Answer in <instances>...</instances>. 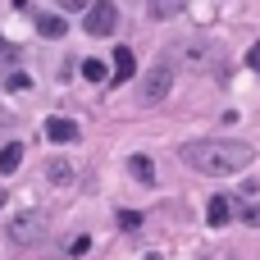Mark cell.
<instances>
[{"label":"cell","mask_w":260,"mask_h":260,"mask_svg":"<svg viewBox=\"0 0 260 260\" xmlns=\"http://www.w3.org/2000/svg\"><path fill=\"white\" fill-rule=\"evenodd\" d=\"M229 215H233L229 197H210V206H206V224H210V229H224V224H229Z\"/></svg>","instance_id":"52a82bcc"},{"label":"cell","mask_w":260,"mask_h":260,"mask_svg":"<svg viewBox=\"0 0 260 260\" xmlns=\"http://www.w3.org/2000/svg\"><path fill=\"white\" fill-rule=\"evenodd\" d=\"M169 87H174V69H169V64H155V69L142 78V101H165Z\"/></svg>","instance_id":"277c9868"},{"label":"cell","mask_w":260,"mask_h":260,"mask_svg":"<svg viewBox=\"0 0 260 260\" xmlns=\"http://www.w3.org/2000/svg\"><path fill=\"white\" fill-rule=\"evenodd\" d=\"M82 78H87V82H110V64H101V59H82Z\"/></svg>","instance_id":"4fadbf2b"},{"label":"cell","mask_w":260,"mask_h":260,"mask_svg":"<svg viewBox=\"0 0 260 260\" xmlns=\"http://www.w3.org/2000/svg\"><path fill=\"white\" fill-rule=\"evenodd\" d=\"M242 219H247L251 229H260V206H247V210H242Z\"/></svg>","instance_id":"ac0fdd59"},{"label":"cell","mask_w":260,"mask_h":260,"mask_svg":"<svg viewBox=\"0 0 260 260\" xmlns=\"http://www.w3.org/2000/svg\"><path fill=\"white\" fill-rule=\"evenodd\" d=\"M87 251H91V238H73L69 242V256H87Z\"/></svg>","instance_id":"e0dca14e"},{"label":"cell","mask_w":260,"mask_h":260,"mask_svg":"<svg viewBox=\"0 0 260 260\" xmlns=\"http://www.w3.org/2000/svg\"><path fill=\"white\" fill-rule=\"evenodd\" d=\"M119 229H142V215L137 210H119Z\"/></svg>","instance_id":"9a60e30c"},{"label":"cell","mask_w":260,"mask_h":260,"mask_svg":"<svg viewBox=\"0 0 260 260\" xmlns=\"http://www.w3.org/2000/svg\"><path fill=\"white\" fill-rule=\"evenodd\" d=\"M46 137L59 142V146H64V142H78V123L64 119V114H50V119H46Z\"/></svg>","instance_id":"5b68a950"},{"label":"cell","mask_w":260,"mask_h":260,"mask_svg":"<svg viewBox=\"0 0 260 260\" xmlns=\"http://www.w3.org/2000/svg\"><path fill=\"white\" fill-rule=\"evenodd\" d=\"M128 174H133L137 183H155V165H151V155H133V160H128Z\"/></svg>","instance_id":"7c38bea8"},{"label":"cell","mask_w":260,"mask_h":260,"mask_svg":"<svg viewBox=\"0 0 260 260\" xmlns=\"http://www.w3.org/2000/svg\"><path fill=\"white\" fill-rule=\"evenodd\" d=\"M146 9H151V18H178L187 9V0H146Z\"/></svg>","instance_id":"30bf717a"},{"label":"cell","mask_w":260,"mask_h":260,"mask_svg":"<svg viewBox=\"0 0 260 260\" xmlns=\"http://www.w3.org/2000/svg\"><path fill=\"white\" fill-rule=\"evenodd\" d=\"M18 160H23V142H5V146H0V174L9 178V174L18 169Z\"/></svg>","instance_id":"9c48e42d"},{"label":"cell","mask_w":260,"mask_h":260,"mask_svg":"<svg viewBox=\"0 0 260 260\" xmlns=\"http://www.w3.org/2000/svg\"><path fill=\"white\" fill-rule=\"evenodd\" d=\"M18 59V46H9V41H0V69H9Z\"/></svg>","instance_id":"2e32d148"},{"label":"cell","mask_w":260,"mask_h":260,"mask_svg":"<svg viewBox=\"0 0 260 260\" xmlns=\"http://www.w3.org/2000/svg\"><path fill=\"white\" fill-rule=\"evenodd\" d=\"M82 27H87L91 37H114V27H119V9H114V0H96V5L87 9Z\"/></svg>","instance_id":"3957f363"},{"label":"cell","mask_w":260,"mask_h":260,"mask_svg":"<svg viewBox=\"0 0 260 260\" xmlns=\"http://www.w3.org/2000/svg\"><path fill=\"white\" fill-rule=\"evenodd\" d=\"M64 9H91V0H59Z\"/></svg>","instance_id":"ffe728a7"},{"label":"cell","mask_w":260,"mask_h":260,"mask_svg":"<svg viewBox=\"0 0 260 260\" xmlns=\"http://www.w3.org/2000/svg\"><path fill=\"white\" fill-rule=\"evenodd\" d=\"M5 233H9V242L27 247V242H37V238L46 233V219H41V210H18V215L5 224Z\"/></svg>","instance_id":"7a4b0ae2"},{"label":"cell","mask_w":260,"mask_h":260,"mask_svg":"<svg viewBox=\"0 0 260 260\" xmlns=\"http://www.w3.org/2000/svg\"><path fill=\"white\" fill-rule=\"evenodd\" d=\"M46 174H50V183H59V187L78 178V169H73V165H69L64 155H55V160H46Z\"/></svg>","instance_id":"ba28073f"},{"label":"cell","mask_w":260,"mask_h":260,"mask_svg":"<svg viewBox=\"0 0 260 260\" xmlns=\"http://www.w3.org/2000/svg\"><path fill=\"white\" fill-rule=\"evenodd\" d=\"M37 32H41V37H50V41H59V37L69 32V23H64V18H55V14H41V18H37Z\"/></svg>","instance_id":"8fae6325"},{"label":"cell","mask_w":260,"mask_h":260,"mask_svg":"<svg viewBox=\"0 0 260 260\" xmlns=\"http://www.w3.org/2000/svg\"><path fill=\"white\" fill-rule=\"evenodd\" d=\"M133 73H137L133 50H128V46H114V69H110V82H128Z\"/></svg>","instance_id":"8992f818"},{"label":"cell","mask_w":260,"mask_h":260,"mask_svg":"<svg viewBox=\"0 0 260 260\" xmlns=\"http://www.w3.org/2000/svg\"><path fill=\"white\" fill-rule=\"evenodd\" d=\"M247 64H251V69H256V73H260V41H256V46H251V50H247Z\"/></svg>","instance_id":"d6986e66"},{"label":"cell","mask_w":260,"mask_h":260,"mask_svg":"<svg viewBox=\"0 0 260 260\" xmlns=\"http://www.w3.org/2000/svg\"><path fill=\"white\" fill-rule=\"evenodd\" d=\"M5 87H9V91H27L32 82H27V73H9V78H5Z\"/></svg>","instance_id":"5bb4252c"},{"label":"cell","mask_w":260,"mask_h":260,"mask_svg":"<svg viewBox=\"0 0 260 260\" xmlns=\"http://www.w3.org/2000/svg\"><path fill=\"white\" fill-rule=\"evenodd\" d=\"M178 155H183V165H192L197 174H210V178L242 174L256 160L251 142H238V137H201V142H187Z\"/></svg>","instance_id":"6da1fadb"}]
</instances>
